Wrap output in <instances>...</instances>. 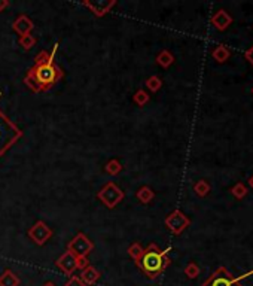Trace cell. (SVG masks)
<instances>
[{
	"label": "cell",
	"instance_id": "cell-12",
	"mask_svg": "<svg viewBox=\"0 0 253 286\" xmlns=\"http://www.w3.org/2000/svg\"><path fill=\"white\" fill-rule=\"evenodd\" d=\"M212 24L215 25L216 30L224 31V30H227V28L233 24V16H231L225 9H221V10H218V12L212 16Z\"/></svg>",
	"mask_w": 253,
	"mask_h": 286
},
{
	"label": "cell",
	"instance_id": "cell-14",
	"mask_svg": "<svg viewBox=\"0 0 253 286\" xmlns=\"http://www.w3.org/2000/svg\"><path fill=\"white\" fill-rule=\"evenodd\" d=\"M19 278L10 269L3 270V273L0 275V286H19Z\"/></svg>",
	"mask_w": 253,
	"mask_h": 286
},
{
	"label": "cell",
	"instance_id": "cell-4",
	"mask_svg": "<svg viewBox=\"0 0 253 286\" xmlns=\"http://www.w3.org/2000/svg\"><path fill=\"white\" fill-rule=\"evenodd\" d=\"M97 198L107 207V209H115L124 198L125 192L115 184V182H107L98 192Z\"/></svg>",
	"mask_w": 253,
	"mask_h": 286
},
{
	"label": "cell",
	"instance_id": "cell-2",
	"mask_svg": "<svg viewBox=\"0 0 253 286\" xmlns=\"http://www.w3.org/2000/svg\"><path fill=\"white\" fill-rule=\"evenodd\" d=\"M169 254H170V248L160 249V246L157 243H151L145 249L142 258L136 263V266L142 270V273L148 279L155 281L171 264V260H170Z\"/></svg>",
	"mask_w": 253,
	"mask_h": 286
},
{
	"label": "cell",
	"instance_id": "cell-15",
	"mask_svg": "<svg viewBox=\"0 0 253 286\" xmlns=\"http://www.w3.org/2000/svg\"><path fill=\"white\" fill-rule=\"evenodd\" d=\"M212 57H213V60H216L218 63H225V61L230 60L231 51L228 49V46L219 45V46H216V48L212 51Z\"/></svg>",
	"mask_w": 253,
	"mask_h": 286
},
{
	"label": "cell",
	"instance_id": "cell-21",
	"mask_svg": "<svg viewBox=\"0 0 253 286\" xmlns=\"http://www.w3.org/2000/svg\"><path fill=\"white\" fill-rule=\"evenodd\" d=\"M231 194H233L237 200H243V198L248 195V187H246L243 182H239V184H236V185L231 188Z\"/></svg>",
	"mask_w": 253,
	"mask_h": 286
},
{
	"label": "cell",
	"instance_id": "cell-32",
	"mask_svg": "<svg viewBox=\"0 0 253 286\" xmlns=\"http://www.w3.org/2000/svg\"><path fill=\"white\" fill-rule=\"evenodd\" d=\"M249 185H251V188H252V190H253V176H252V178H251V179H249Z\"/></svg>",
	"mask_w": 253,
	"mask_h": 286
},
{
	"label": "cell",
	"instance_id": "cell-20",
	"mask_svg": "<svg viewBox=\"0 0 253 286\" xmlns=\"http://www.w3.org/2000/svg\"><path fill=\"white\" fill-rule=\"evenodd\" d=\"M104 172L110 176H116L122 172V166L118 160H110L106 166H104Z\"/></svg>",
	"mask_w": 253,
	"mask_h": 286
},
{
	"label": "cell",
	"instance_id": "cell-9",
	"mask_svg": "<svg viewBox=\"0 0 253 286\" xmlns=\"http://www.w3.org/2000/svg\"><path fill=\"white\" fill-rule=\"evenodd\" d=\"M82 4L85 7H88L97 18H103L106 13H109L112 10V7L116 4V0H97V1L85 0V1H82Z\"/></svg>",
	"mask_w": 253,
	"mask_h": 286
},
{
	"label": "cell",
	"instance_id": "cell-19",
	"mask_svg": "<svg viewBox=\"0 0 253 286\" xmlns=\"http://www.w3.org/2000/svg\"><path fill=\"white\" fill-rule=\"evenodd\" d=\"M149 100H151V95H149L145 90H137L136 94L133 95V101H134L137 106H140V107H143L145 104H148Z\"/></svg>",
	"mask_w": 253,
	"mask_h": 286
},
{
	"label": "cell",
	"instance_id": "cell-17",
	"mask_svg": "<svg viewBox=\"0 0 253 286\" xmlns=\"http://www.w3.org/2000/svg\"><path fill=\"white\" fill-rule=\"evenodd\" d=\"M136 197H137V200H139L140 203L148 204V203H151V201L154 200L155 192L152 191V188H151V187H142V188H139V190H137Z\"/></svg>",
	"mask_w": 253,
	"mask_h": 286
},
{
	"label": "cell",
	"instance_id": "cell-8",
	"mask_svg": "<svg viewBox=\"0 0 253 286\" xmlns=\"http://www.w3.org/2000/svg\"><path fill=\"white\" fill-rule=\"evenodd\" d=\"M54 236L52 230L43 222V221H37L33 227H30L28 230V237L31 239V242L37 246H43L51 237Z\"/></svg>",
	"mask_w": 253,
	"mask_h": 286
},
{
	"label": "cell",
	"instance_id": "cell-5",
	"mask_svg": "<svg viewBox=\"0 0 253 286\" xmlns=\"http://www.w3.org/2000/svg\"><path fill=\"white\" fill-rule=\"evenodd\" d=\"M94 249V243L85 236L84 233H78L69 243H67V252L75 255L76 258L79 257H88Z\"/></svg>",
	"mask_w": 253,
	"mask_h": 286
},
{
	"label": "cell",
	"instance_id": "cell-29",
	"mask_svg": "<svg viewBox=\"0 0 253 286\" xmlns=\"http://www.w3.org/2000/svg\"><path fill=\"white\" fill-rule=\"evenodd\" d=\"M251 276H253V269L251 270V272H248V273H245V275H242V276H239V278H236L239 282H242L243 279H248V278H251Z\"/></svg>",
	"mask_w": 253,
	"mask_h": 286
},
{
	"label": "cell",
	"instance_id": "cell-23",
	"mask_svg": "<svg viewBox=\"0 0 253 286\" xmlns=\"http://www.w3.org/2000/svg\"><path fill=\"white\" fill-rule=\"evenodd\" d=\"M18 45L22 48V49H31L34 45H36V37L33 34H25V36H21L18 39Z\"/></svg>",
	"mask_w": 253,
	"mask_h": 286
},
{
	"label": "cell",
	"instance_id": "cell-13",
	"mask_svg": "<svg viewBox=\"0 0 253 286\" xmlns=\"http://www.w3.org/2000/svg\"><path fill=\"white\" fill-rule=\"evenodd\" d=\"M100 276H101V273L95 269V267H92V266H88L85 270H82V275L79 276L81 278V281L85 284V285H94V284H97V281L100 279Z\"/></svg>",
	"mask_w": 253,
	"mask_h": 286
},
{
	"label": "cell",
	"instance_id": "cell-30",
	"mask_svg": "<svg viewBox=\"0 0 253 286\" xmlns=\"http://www.w3.org/2000/svg\"><path fill=\"white\" fill-rule=\"evenodd\" d=\"M9 0H0V12H3L6 7H9Z\"/></svg>",
	"mask_w": 253,
	"mask_h": 286
},
{
	"label": "cell",
	"instance_id": "cell-3",
	"mask_svg": "<svg viewBox=\"0 0 253 286\" xmlns=\"http://www.w3.org/2000/svg\"><path fill=\"white\" fill-rule=\"evenodd\" d=\"M24 136V131L0 110V158Z\"/></svg>",
	"mask_w": 253,
	"mask_h": 286
},
{
	"label": "cell",
	"instance_id": "cell-27",
	"mask_svg": "<svg viewBox=\"0 0 253 286\" xmlns=\"http://www.w3.org/2000/svg\"><path fill=\"white\" fill-rule=\"evenodd\" d=\"M64 286H86V285L81 281L79 276H70V278L67 279V282L64 284Z\"/></svg>",
	"mask_w": 253,
	"mask_h": 286
},
{
	"label": "cell",
	"instance_id": "cell-1",
	"mask_svg": "<svg viewBox=\"0 0 253 286\" xmlns=\"http://www.w3.org/2000/svg\"><path fill=\"white\" fill-rule=\"evenodd\" d=\"M58 45L55 43L52 51H40L34 57V64L27 70L24 76V84L36 94L46 93L55 87L58 81L63 79L64 72L55 63V52Z\"/></svg>",
	"mask_w": 253,
	"mask_h": 286
},
{
	"label": "cell",
	"instance_id": "cell-33",
	"mask_svg": "<svg viewBox=\"0 0 253 286\" xmlns=\"http://www.w3.org/2000/svg\"><path fill=\"white\" fill-rule=\"evenodd\" d=\"M252 94H253V88H252Z\"/></svg>",
	"mask_w": 253,
	"mask_h": 286
},
{
	"label": "cell",
	"instance_id": "cell-28",
	"mask_svg": "<svg viewBox=\"0 0 253 286\" xmlns=\"http://www.w3.org/2000/svg\"><path fill=\"white\" fill-rule=\"evenodd\" d=\"M245 57H246V60H248V61H249V63L253 66V45H252V48H249V49L246 51Z\"/></svg>",
	"mask_w": 253,
	"mask_h": 286
},
{
	"label": "cell",
	"instance_id": "cell-25",
	"mask_svg": "<svg viewBox=\"0 0 253 286\" xmlns=\"http://www.w3.org/2000/svg\"><path fill=\"white\" fill-rule=\"evenodd\" d=\"M200 267L195 264V263H189L186 267H185V270H183V273L186 275V278L188 279H195V278H198V275H200Z\"/></svg>",
	"mask_w": 253,
	"mask_h": 286
},
{
	"label": "cell",
	"instance_id": "cell-16",
	"mask_svg": "<svg viewBox=\"0 0 253 286\" xmlns=\"http://www.w3.org/2000/svg\"><path fill=\"white\" fill-rule=\"evenodd\" d=\"M173 63H174V55L170 51H167V49H163L157 55V64H160L163 69H169Z\"/></svg>",
	"mask_w": 253,
	"mask_h": 286
},
{
	"label": "cell",
	"instance_id": "cell-10",
	"mask_svg": "<svg viewBox=\"0 0 253 286\" xmlns=\"http://www.w3.org/2000/svg\"><path fill=\"white\" fill-rule=\"evenodd\" d=\"M55 266H57L66 276L70 278V276H73V273L76 272V257L66 251V252L55 261Z\"/></svg>",
	"mask_w": 253,
	"mask_h": 286
},
{
	"label": "cell",
	"instance_id": "cell-6",
	"mask_svg": "<svg viewBox=\"0 0 253 286\" xmlns=\"http://www.w3.org/2000/svg\"><path fill=\"white\" fill-rule=\"evenodd\" d=\"M166 227L174 234V236H180L189 225H191V219L179 209L173 210L164 221Z\"/></svg>",
	"mask_w": 253,
	"mask_h": 286
},
{
	"label": "cell",
	"instance_id": "cell-11",
	"mask_svg": "<svg viewBox=\"0 0 253 286\" xmlns=\"http://www.w3.org/2000/svg\"><path fill=\"white\" fill-rule=\"evenodd\" d=\"M33 28H34L33 21H31L27 15H24V13L18 15V18L12 22V30H13L19 37H21V36H25V34H31Z\"/></svg>",
	"mask_w": 253,
	"mask_h": 286
},
{
	"label": "cell",
	"instance_id": "cell-26",
	"mask_svg": "<svg viewBox=\"0 0 253 286\" xmlns=\"http://www.w3.org/2000/svg\"><path fill=\"white\" fill-rule=\"evenodd\" d=\"M89 266V260H88V257H79V258H76V270H85L86 267Z\"/></svg>",
	"mask_w": 253,
	"mask_h": 286
},
{
	"label": "cell",
	"instance_id": "cell-31",
	"mask_svg": "<svg viewBox=\"0 0 253 286\" xmlns=\"http://www.w3.org/2000/svg\"><path fill=\"white\" fill-rule=\"evenodd\" d=\"M42 286H57V285H55L54 282H45Z\"/></svg>",
	"mask_w": 253,
	"mask_h": 286
},
{
	"label": "cell",
	"instance_id": "cell-22",
	"mask_svg": "<svg viewBox=\"0 0 253 286\" xmlns=\"http://www.w3.org/2000/svg\"><path fill=\"white\" fill-rule=\"evenodd\" d=\"M127 252H128V255L133 258V261H134V263H137V261L142 258V255H143L145 249L142 248V245H140V243H133V245L128 248V251H127Z\"/></svg>",
	"mask_w": 253,
	"mask_h": 286
},
{
	"label": "cell",
	"instance_id": "cell-18",
	"mask_svg": "<svg viewBox=\"0 0 253 286\" xmlns=\"http://www.w3.org/2000/svg\"><path fill=\"white\" fill-rule=\"evenodd\" d=\"M210 184L207 182V181H204V179H201V181H198V182H195L194 184V191H195V194L198 195V197H206L209 192H210Z\"/></svg>",
	"mask_w": 253,
	"mask_h": 286
},
{
	"label": "cell",
	"instance_id": "cell-7",
	"mask_svg": "<svg viewBox=\"0 0 253 286\" xmlns=\"http://www.w3.org/2000/svg\"><path fill=\"white\" fill-rule=\"evenodd\" d=\"M201 286H242V282H239L225 267H219Z\"/></svg>",
	"mask_w": 253,
	"mask_h": 286
},
{
	"label": "cell",
	"instance_id": "cell-24",
	"mask_svg": "<svg viewBox=\"0 0 253 286\" xmlns=\"http://www.w3.org/2000/svg\"><path fill=\"white\" fill-rule=\"evenodd\" d=\"M146 87H148L149 91L157 93V91L161 90V87H163V81H161V78H158L157 75H154V76L148 78V81H146Z\"/></svg>",
	"mask_w": 253,
	"mask_h": 286
}]
</instances>
